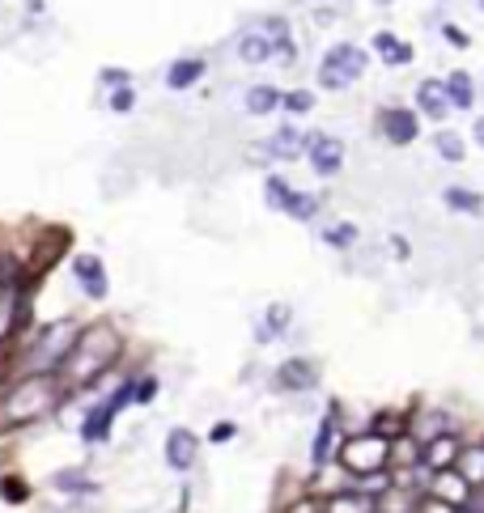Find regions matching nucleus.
Returning <instances> with one entry per match:
<instances>
[{
	"label": "nucleus",
	"mask_w": 484,
	"mask_h": 513,
	"mask_svg": "<svg viewBox=\"0 0 484 513\" xmlns=\"http://www.w3.org/2000/svg\"><path fill=\"white\" fill-rule=\"evenodd\" d=\"M119 356H124V331L111 319L85 322L81 336L73 339V353L60 365V378H65L68 390H90L111 373Z\"/></svg>",
	"instance_id": "nucleus-1"
},
{
	"label": "nucleus",
	"mask_w": 484,
	"mask_h": 513,
	"mask_svg": "<svg viewBox=\"0 0 484 513\" xmlns=\"http://www.w3.org/2000/svg\"><path fill=\"white\" fill-rule=\"evenodd\" d=\"M68 390L60 373H22L4 399H0V429H22V424H39V420L56 416L68 403Z\"/></svg>",
	"instance_id": "nucleus-2"
},
{
	"label": "nucleus",
	"mask_w": 484,
	"mask_h": 513,
	"mask_svg": "<svg viewBox=\"0 0 484 513\" xmlns=\"http://www.w3.org/2000/svg\"><path fill=\"white\" fill-rule=\"evenodd\" d=\"M336 463L344 475H378V471H391V437L374 433V429H361V433H344L336 449Z\"/></svg>",
	"instance_id": "nucleus-3"
},
{
	"label": "nucleus",
	"mask_w": 484,
	"mask_h": 513,
	"mask_svg": "<svg viewBox=\"0 0 484 513\" xmlns=\"http://www.w3.org/2000/svg\"><path fill=\"white\" fill-rule=\"evenodd\" d=\"M242 64H268V60H293V38H290V26L281 21V17H268V21H259L251 30L238 34V43H234Z\"/></svg>",
	"instance_id": "nucleus-4"
},
{
	"label": "nucleus",
	"mask_w": 484,
	"mask_h": 513,
	"mask_svg": "<svg viewBox=\"0 0 484 513\" xmlns=\"http://www.w3.org/2000/svg\"><path fill=\"white\" fill-rule=\"evenodd\" d=\"M77 336H81V327L73 319H56L48 327H39V336L26 348V373H60V365L73 353V339Z\"/></svg>",
	"instance_id": "nucleus-5"
},
{
	"label": "nucleus",
	"mask_w": 484,
	"mask_h": 513,
	"mask_svg": "<svg viewBox=\"0 0 484 513\" xmlns=\"http://www.w3.org/2000/svg\"><path fill=\"white\" fill-rule=\"evenodd\" d=\"M366 64H370V56L357 47V43H336V47H327V56L319 60V90H349L357 81L366 77Z\"/></svg>",
	"instance_id": "nucleus-6"
},
{
	"label": "nucleus",
	"mask_w": 484,
	"mask_h": 513,
	"mask_svg": "<svg viewBox=\"0 0 484 513\" xmlns=\"http://www.w3.org/2000/svg\"><path fill=\"white\" fill-rule=\"evenodd\" d=\"M132 386H136V378H124V382L107 395V399L94 403V407L85 412V420H81V441H85V446H102V441L111 437L115 416H119V412L132 403Z\"/></svg>",
	"instance_id": "nucleus-7"
},
{
	"label": "nucleus",
	"mask_w": 484,
	"mask_h": 513,
	"mask_svg": "<svg viewBox=\"0 0 484 513\" xmlns=\"http://www.w3.org/2000/svg\"><path fill=\"white\" fill-rule=\"evenodd\" d=\"M340 441H344V407H340V399H332L323 407L315 437H310V466H315V471H327V466L336 463Z\"/></svg>",
	"instance_id": "nucleus-8"
},
{
	"label": "nucleus",
	"mask_w": 484,
	"mask_h": 513,
	"mask_svg": "<svg viewBox=\"0 0 484 513\" xmlns=\"http://www.w3.org/2000/svg\"><path fill=\"white\" fill-rule=\"evenodd\" d=\"M378 136H383L391 149L417 145L420 111H412V107H383V111H378Z\"/></svg>",
	"instance_id": "nucleus-9"
},
{
	"label": "nucleus",
	"mask_w": 484,
	"mask_h": 513,
	"mask_svg": "<svg viewBox=\"0 0 484 513\" xmlns=\"http://www.w3.org/2000/svg\"><path fill=\"white\" fill-rule=\"evenodd\" d=\"M26 314V285H22V272L4 268L0 263V339L13 336V327Z\"/></svg>",
	"instance_id": "nucleus-10"
},
{
	"label": "nucleus",
	"mask_w": 484,
	"mask_h": 513,
	"mask_svg": "<svg viewBox=\"0 0 484 513\" xmlns=\"http://www.w3.org/2000/svg\"><path fill=\"white\" fill-rule=\"evenodd\" d=\"M307 161L319 178H336L344 170V141L327 132H307Z\"/></svg>",
	"instance_id": "nucleus-11"
},
{
	"label": "nucleus",
	"mask_w": 484,
	"mask_h": 513,
	"mask_svg": "<svg viewBox=\"0 0 484 513\" xmlns=\"http://www.w3.org/2000/svg\"><path fill=\"white\" fill-rule=\"evenodd\" d=\"M272 386L281 395H307V390L319 386V365L310 356H290L272 369Z\"/></svg>",
	"instance_id": "nucleus-12"
},
{
	"label": "nucleus",
	"mask_w": 484,
	"mask_h": 513,
	"mask_svg": "<svg viewBox=\"0 0 484 513\" xmlns=\"http://www.w3.org/2000/svg\"><path fill=\"white\" fill-rule=\"evenodd\" d=\"M408 433L417 437L420 446L434 441V437H446V433H463V420L454 416L451 407H420L408 416Z\"/></svg>",
	"instance_id": "nucleus-13"
},
{
	"label": "nucleus",
	"mask_w": 484,
	"mask_h": 513,
	"mask_svg": "<svg viewBox=\"0 0 484 513\" xmlns=\"http://www.w3.org/2000/svg\"><path fill=\"white\" fill-rule=\"evenodd\" d=\"M259 153L255 161H298L307 158V132H298L293 124H285V128H276L268 141H259Z\"/></svg>",
	"instance_id": "nucleus-14"
},
{
	"label": "nucleus",
	"mask_w": 484,
	"mask_h": 513,
	"mask_svg": "<svg viewBox=\"0 0 484 513\" xmlns=\"http://www.w3.org/2000/svg\"><path fill=\"white\" fill-rule=\"evenodd\" d=\"M73 280H77V289L90 297V302H107V293H111V280H107V263L98 255H77L73 259Z\"/></svg>",
	"instance_id": "nucleus-15"
},
{
	"label": "nucleus",
	"mask_w": 484,
	"mask_h": 513,
	"mask_svg": "<svg viewBox=\"0 0 484 513\" xmlns=\"http://www.w3.org/2000/svg\"><path fill=\"white\" fill-rule=\"evenodd\" d=\"M161 458H166L170 471L187 475L195 466V458H200V437H195L192 429H170V433H166V446H161Z\"/></svg>",
	"instance_id": "nucleus-16"
},
{
	"label": "nucleus",
	"mask_w": 484,
	"mask_h": 513,
	"mask_svg": "<svg viewBox=\"0 0 484 513\" xmlns=\"http://www.w3.org/2000/svg\"><path fill=\"white\" fill-rule=\"evenodd\" d=\"M293 327V305L290 302H272V305H264L255 314V344H276V339L285 336Z\"/></svg>",
	"instance_id": "nucleus-17"
},
{
	"label": "nucleus",
	"mask_w": 484,
	"mask_h": 513,
	"mask_svg": "<svg viewBox=\"0 0 484 513\" xmlns=\"http://www.w3.org/2000/svg\"><path fill=\"white\" fill-rule=\"evenodd\" d=\"M425 492H429V497H437V500H446V505H454V509H463L476 488H471V483L451 466V471H434V475H429V483H425Z\"/></svg>",
	"instance_id": "nucleus-18"
},
{
	"label": "nucleus",
	"mask_w": 484,
	"mask_h": 513,
	"mask_svg": "<svg viewBox=\"0 0 484 513\" xmlns=\"http://www.w3.org/2000/svg\"><path fill=\"white\" fill-rule=\"evenodd\" d=\"M323 513H378V497L361 492L357 483H344L323 497Z\"/></svg>",
	"instance_id": "nucleus-19"
},
{
	"label": "nucleus",
	"mask_w": 484,
	"mask_h": 513,
	"mask_svg": "<svg viewBox=\"0 0 484 513\" xmlns=\"http://www.w3.org/2000/svg\"><path fill=\"white\" fill-rule=\"evenodd\" d=\"M417 111L425 115V119H434V124H442V119L454 111L451 94H446V81H437V77L420 81V85H417Z\"/></svg>",
	"instance_id": "nucleus-20"
},
{
	"label": "nucleus",
	"mask_w": 484,
	"mask_h": 513,
	"mask_svg": "<svg viewBox=\"0 0 484 513\" xmlns=\"http://www.w3.org/2000/svg\"><path fill=\"white\" fill-rule=\"evenodd\" d=\"M463 441H468L463 433H446V437L425 441V458H420V466H425L429 475H434V471H451V466L459 463V449H463Z\"/></svg>",
	"instance_id": "nucleus-21"
},
{
	"label": "nucleus",
	"mask_w": 484,
	"mask_h": 513,
	"mask_svg": "<svg viewBox=\"0 0 484 513\" xmlns=\"http://www.w3.org/2000/svg\"><path fill=\"white\" fill-rule=\"evenodd\" d=\"M442 209L454 212V217H484V192L451 183V187H442Z\"/></svg>",
	"instance_id": "nucleus-22"
},
{
	"label": "nucleus",
	"mask_w": 484,
	"mask_h": 513,
	"mask_svg": "<svg viewBox=\"0 0 484 513\" xmlns=\"http://www.w3.org/2000/svg\"><path fill=\"white\" fill-rule=\"evenodd\" d=\"M370 47H374V56H378V60H383L387 68L412 64V56H417V51H412V43H403L400 34H391V30H378V34H374Z\"/></svg>",
	"instance_id": "nucleus-23"
},
{
	"label": "nucleus",
	"mask_w": 484,
	"mask_h": 513,
	"mask_svg": "<svg viewBox=\"0 0 484 513\" xmlns=\"http://www.w3.org/2000/svg\"><path fill=\"white\" fill-rule=\"evenodd\" d=\"M209 73V64H204V56H178L175 64L166 68V90H175V94H183V90H192L195 81Z\"/></svg>",
	"instance_id": "nucleus-24"
},
{
	"label": "nucleus",
	"mask_w": 484,
	"mask_h": 513,
	"mask_svg": "<svg viewBox=\"0 0 484 513\" xmlns=\"http://www.w3.org/2000/svg\"><path fill=\"white\" fill-rule=\"evenodd\" d=\"M51 488H56L60 497H94L98 480L85 471V466H65V471H56V475H51Z\"/></svg>",
	"instance_id": "nucleus-25"
},
{
	"label": "nucleus",
	"mask_w": 484,
	"mask_h": 513,
	"mask_svg": "<svg viewBox=\"0 0 484 513\" xmlns=\"http://www.w3.org/2000/svg\"><path fill=\"white\" fill-rule=\"evenodd\" d=\"M454 471H459V475H463L471 488H484V437H476V441H463Z\"/></svg>",
	"instance_id": "nucleus-26"
},
{
	"label": "nucleus",
	"mask_w": 484,
	"mask_h": 513,
	"mask_svg": "<svg viewBox=\"0 0 484 513\" xmlns=\"http://www.w3.org/2000/svg\"><path fill=\"white\" fill-rule=\"evenodd\" d=\"M420 458H425V446L412 433L391 437V471H417Z\"/></svg>",
	"instance_id": "nucleus-27"
},
{
	"label": "nucleus",
	"mask_w": 484,
	"mask_h": 513,
	"mask_svg": "<svg viewBox=\"0 0 484 513\" xmlns=\"http://www.w3.org/2000/svg\"><path fill=\"white\" fill-rule=\"evenodd\" d=\"M446 94H451L454 111H471V107H476V81H471V73L454 68L451 77H446Z\"/></svg>",
	"instance_id": "nucleus-28"
},
{
	"label": "nucleus",
	"mask_w": 484,
	"mask_h": 513,
	"mask_svg": "<svg viewBox=\"0 0 484 513\" xmlns=\"http://www.w3.org/2000/svg\"><path fill=\"white\" fill-rule=\"evenodd\" d=\"M293 192H298V187H293L285 175H268V178H264V204H268V212H281V217H285Z\"/></svg>",
	"instance_id": "nucleus-29"
},
{
	"label": "nucleus",
	"mask_w": 484,
	"mask_h": 513,
	"mask_svg": "<svg viewBox=\"0 0 484 513\" xmlns=\"http://www.w3.org/2000/svg\"><path fill=\"white\" fill-rule=\"evenodd\" d=\"M281 98L285 94H281L276 85H251L242 107H246V115H276L281 111Z\"/></svg>",
	"instance_id": "nucleus-30"
},
{
	"label": "nucleus",
	"mask_w": 484,
	"mask_h": 513,
	"mask_svg": "<svg viewBox=\"0 0 484 513\" xmlns=\"http://www.w3.org/2000/svg\"><path fill=\"white\" fill-rule=\"evenodd\" d=\"M357 242H361V229H357L353 221L323 225V246H332V251H353Z\"/></svg>",
	"instance_id": "nucleus-31"
},
{
	"label": "nucleus",
	"mask_w": 484,
	"mask_h": 513,
	"mask_svg": "<svg viewBox=\"0 0 484 513\" xmlns=\"http://www.w3.org/2000/svg\"><path fill=\"white\" fill-rule=\"evenodd\" d=\"M366 429H374V433H383V437H400V433H408V416H403L400 407H383V412L370 416Z\"/></svg>",
	"instance_id": "nucleus-32"
},
{
	"label": "nucleus",
	"mask_w": 484,
	"mask_h": 513,
	"mask_svg": "<svg viewBox=\"0 0 484 513\" xmlns=\"http://www.w3.org/2000/svg\"><path fill=\"white\" fill-rule=\"evenodd\" d=\"M319 209H323V200H319L315 192H293V200H290V209H285V217H290V221L310 225L315 217H319Z\"/></svg>",
	"instance_id": "nucleus-33"
},
{
	"label": "nucleus",
	"mask_w": 484,
	"mask_h": 513,
	"mask_svg": "<svg viewBox=\"0 0 484 513\" xmlns=\"http://www.w3.org/2000/svg\"><path fill=\"white\" fill-rule=\"evenodd\" d=\"M434 153L442 161H454V166H459V161L468 158V145H463V136H459V132H451V128H442L434 136Z\"/></svg>",
	"instance_id": "nucleus-34"
},
{
	"label": "nucleus",
	"mask_w": 484,
	"mask_h": 513,
	"mask_svg": "<svg viewBox=\"0 0 484 513\" xmlns=\"http://www.w3.org/2000/svg\"><path fill=\"white\" fill-rule=\"evenodd\" d=\"M281 111L285 115H310L315 111V94H310V90H290V94L281 98Z\"/></svg>",
	"instance_id": "nucleus-35"
},
{
	"label": "nucleus",
	"mask_w": 484,
	"mask_h": 513,
	"mask_svg": "<svg viewBox=\"0 0 484 513\" xmlns=\"http://www.w3.org/2000/svg\"><path fill=\"white\" fill-rule=\"evenodd\" d=\"M161 390V378L158 373H141L136 378V386H132V403H153Z\"/></svg>",
	"instance_id": "nucleus-36"
},
{
	"label": "nucleus",
	"mask_w": 484,
	"mask_h": 513,
	"mask_svg": "<svg viewBox=\"0 0 484 513\" xmlns=\"http://www.w3.org/2000/svg\"><path fill=\"white\" fill-rule=\"evenodd\" d=\"M132 107H136V90H132V85H119V90H111V111L115 115H128Z\"/></svg>",
	"instance_id": "nucleus-37"
},
{
	"label": "nucleus",
	"mask_w": 484,
	"mask_h": 513,
	"mask_svg": "<svg viewBox=\"0 0 484 513\" xmlns=\"http://www.w3.org/2000/svg\"><path fill=\"white\" fill-rule=\"evenodd\" d=\"M98 81H102L107 90H119V85H132V73H124V68H102Z\"/></svg>",
	"instance_id": "nucleus-38"
},
{
	"label": "nucleus",
	"mask_w": 484,
	"mask_h": 513,
	"mask_svg": "<svg viewBox=\"0 0 484 513\" xmlns=\"http://www.w3.org/2000/svg\"><path fill=\"white\" fill-rule=\"evenodd\" d=\"M234 437H238V424L217 420V424H212V433H209V441H212V446H221V441H234Z\"/></svg>",
	"instance_id": "nucleus-39"
},
{
	"label": "nucleus",
	"mask_w": 484,
	"mask_h": 513,
	"mask_svg": "<svg viewBox=\"0 0 484 513\" xmlns=\"http://www.w3.org/2000/svg\"><path fill=\"white\" fill-rule=\"evenodd\" d=\"M391 259H400V263L412 259V242H408V234H391Z\"/></svg>",
	"instance_id": "nucleus-40"
},
{
	"label": "nucleus",
	"mask_w": 484,
	"mask_h": 513,
	"mask_svg": "<svg viewBox=\"0 0 484 513\" xmlns=\"http://www.w3.org/2000/svg\"><path fill=\"white\" fill-rule=\"evenodd\" d=\"M417 513H459V509H454V505H446V500L429 497V492H420V505H417Z\"/></svg>",
	"instance_id": "nucleus-41"
},
{
	"label": "nucleus",
	"mask_w": 484,
	"mask_h": 513,
	"mask_svg": "<svg viewBox=\"0 0 484 513\" xmlns=\"http://www.w3.org/2000/svg\"><path fill=\"white\" fill-rule=\"evenodd\" d=\"M442 38H446V43H451V47H471L468 30H459V26H451V21H446V26H442Z\"/></svg>",
	"instance_id": "nucleus-42"
},
{
	"label": "nucleus",
	"mask_w": 484,
	"mask_h": 513,
	"mask_svg": "<svg viewBox=\"0 0 484 513\" xmlns=\"http://www.w3.org/2000/svg\"><path fill=\"white\" fill-rule=\"evenodd\" d=\"M285 513H323V497H298Z\"/></svg>",
	"instance_id": "nucleus-43"
},
{
	"label": "nucleus",
	"mask_w": 484,
	"mask_h": 513,
	"mask_svg": "<svg viewBox=\"0 0 484 513\" xmlns=\"http://www.w3.org/2000/svg\"><path fill=\"white\" fill-rule=\"evenodd\" d=\"M0 492H4V500H26L30 497V488H22V480H4V488H0Z\"/></svg>",
	"instance_id": "nucleus-44"
},
{
	"label": "nucleus",
	"mask_w": 484,
	"mask_h": 513,
	"mask_svg": "<svg viewBox=\"0 0 484 513\" xmlns=\"http://www.w3.org/2000/svg\"><path fill=\"white\" fill-rule=\"evenodd\" d=\"M471 141H476V145L484 149V115H480V119H476V124H471Z\"/></svg>",
	"instance_id": "nucleus-45"
},
{
	"label": "nucleus",
	"mask_w": 484,
	"mask_h": 513,
	"mask_svg": "<svg viewBox=\"0 0 484 513\" xmlns=\"http://www.w3.org/2000/svg\"><path fill=\"white\" fill-rule=\"evenodd\" d=\"M480 9H484V0H480Z\"/></svg>",
	"instance_id": "nucleus-46"
},
{
	"label": "nucleus",
	"mask_w": 484,
	"mask_h": 513,
	"mask_svg": "<svg viewBox=\"0 0 484 513\" xmlns=\"http://www.w3.org/2000/svg\"><path fill=\"white\" fill-rule=\"evenodd\" d=\"M459 513H468V509H459Z\"/></svg>",
	"instance_id": "nucleus-47"
},
{
	"label": "nucleus",
	"mask_w": 484,
	"mask_h": 513,
	"mask_svg": "<svg viewBox=\"0 0 484 513\" xmlns=\"http://www.w3.org/2000/svg\"><path fill=\"white\" fill-rule=\"evenodd\" d=\"M480 437H484V433H480Z\"/></svg>",
	"instance_id": "nucleus-48"
}]
</instances>
